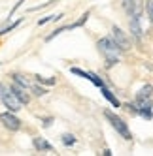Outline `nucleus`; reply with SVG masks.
Returning <instances> with one entry per match:
<instances>
[{
  "label": "nucleus",
  "instance_id": "nucleus-27",
  "mask_svg": "<svg viewBox=\"0 0 153 156\" xmlns=\"http://www.w3.org/2000/svg\"><path fill=\"white\" fill-rule=\"evenodd\" d=\"M102 154H104V156H112V151H110V149H104Z\"/></svg>",
  "mask_w": 153,
  "mask_h": 156
},
{
  "label": "nucleus",
  "instance_id": "nucleus-10",
  "mask_svg": "<svg viewBox=\"0 0 153 156\" xmlns=\"http://www.w3.org/2000/svg\"><path fill=\"white\" fill-rule=\"evenodd\" d=\"M100 92H102V96H104V98H106V100H108V102H110L114 107H121V102H119V100L115 98V94H114V92L110 90V88L106 87V83L100 87Z\"/></svg>",
  "mask_w": 153,
  "mask_h": 156
},
{
  "label": "nucleus",
  "instance_id": "nucleus-12",
  "mask_svg": "<svg viewBox=\"0 0 153 156\" xmlns=\"http://www.w3.org/2000/svg\"><path fill=\"white\" fill-rule=\"evenodd\" d=\"M151 94H153V87L147 83L136 92V100H147V98H151Z\"/></svg>",
  "mask_w": 153,
  "mask_h": 156
},
{
  "label": "nucleus",
  "instance_id": "nucleus-4",
  "mask_svg": "<svg viewBox=\"0 0 153 156\" xmlns=\"http://www.w3.org/2000/svg\"><path fill=\"white\" fill-rule=\"evenodd\" d=\"M0 102L4 104V107H8V111H12V113H17V111H21V107H23L9 88H6V90L0 94Z\"/></svg>",
  "mask_w": 153,
  "mask_h": 156
},
{
  "label": "nucleus",
  "instance_id": "nucleus-26",
  "mask_svg": "<svg viewBox=\"0 0 153 156\" xmlns=\"http://www.w3.org/2000/svg\"><path fill=\"white\" fill-rule=\"evenodd\" d=\"M6 88H8V87H6V85H4V83H2V81H0V94H2V92H4V90H6Z\"/></svg>",
  "mask_w": 153,
  "mask_h": 156
},
{
  "label": "nucleus",
  "instance_id": "nucleus-23",
  "mask_svg": "<svg viewBox=\"0 0 153 156\" xmlns=\"http://www.w3.org/2000/svg\"><path fill=\"white\" fill-rule=\"evenodd\" d=\"M138 115H140L142 119H146V120H151V119H153L151 109H140V111H138Z\"/></svg>",
  "mask_w": 153,
  "mask_h": 156
},
{
  "label": "nucleus",
  "instance_id": "nucleus-16",
  "mask_svg": "<svg viewBox=\"0 0 153 156\" xmlns=\"http://www.w3.org/2000/svg\"><path fill=\"white\" fill-rule=\"evenodd\" d=\"M34 79L38 85H46V87H51L57 83V77H42V75H34Z\"/></svg>",
  "mask_w": 153,
  "mask_h": 156
},
{
  "label": "nucleus",
  "instance_id": "nucleus-5",
  "mask_svg": "<svg viewBox=\"0 0 153 156\" xmlns=\"http://www.w3.org/2000/svg\"><path fill=\"white\" fill-rule=\"evenodd\" d=\"M123 8L130 17H142V13H144V2L142 0H123Z\"/></svg>",
  "mask_w": 153,
  "mask_h": 156
},
{
  "label": "nucleus",
  "instance_id": "nucleus-21",
  "mask_svg": "<svg viewBox=\"0 0 153 156\" xmlns=\"http://www.w3.org/2000/svg\"><path fill=\"white\" fill-rule=\"evenodd\" d=\"M23 2H25V0H19V2H15V6H13L12 9H9V15L6 17V23H9V21H12V17L15 15V12H17V9H19L21 6H23Z\"/></svg>",
  "mask_w": 153,
  "mask_h": 156
},
{
  "label": "nucleus",
  "instance_id": "nucleus-18",
  "mask_svg": "<svg viewBox=\"0 0 153 156\" xmlns=\"http://www.w3.org/2000/svg\"><path fill=\"white\" fill-rule=\"evenodd\" d=\"M28 90H32V94H34V96H46V94H47V88H43V87H40L38 83H32V85H30V88H28Z\"/></svg>",
  "mask_w": 153,
  "mask_h": 156
},
{
  "label": "nucleus",
  "instance_id": "nucleus-7",
  "mask_svg": "<svg viewBox=\"0 0 153 156\" xmlns=\"http://www.w3.org/2000/svg\"><path fill=\"white\" fill-rule=\"evenodd\" d=\"M8 88L13 92V96L21 102V105H28V104H30V94L27 92L25 87H21V85H17V83H12Z\"/></svg>",
  "mask_w": 153,
  "mask_h": 156
},
{
  "label": "nucleus",
  "instance_id": "nucleus-25",
  "mask_svg": "<svg viewBox=\"0 0 153 156\" xmlns=\"http://www.w3.org/2000/svg\"><path fill=\"white\" fill-rule=\"evenodd\" d=\"M51 122H53V119H51V117L43 119V128H49V126H51Z\"/></svg>",
  "mask_w": 153,
  "mask_h": 156
},
{
  "label": "nucleus",
  "instance_id": "nucleus-1",
  "mask_svg": "<svg viewBox=\"0 0 153 156\" xmlns=\"http://www.w3.org/2000/svg\"><path fill=\"white\" fill-rule=\"evenodd\" d=\"M98 51L102 53V57L106 58V68H112L114 64L119 62V57H121L123 49L115 43V40L112 36H106L98 40Z\"/></svg>",
  "mask_w": 153,
  "mask_h": 156
},
{
  "label": "nucleus",
  "instance_id": "nucleus-3",
  "mask_svg": "<svg viewBox=\"0 0 153 156\" xmlns=\"http://www.w3.org/2000/svg\"><path fill=\"white\" fill-rule=\"evenodd\" d=\"M0 122H2V126L9 132H19L21 130V120L15 117V113L12 111H4V113H0Z\"/></svg>",
  "mask_w": 153,
  "mask_h": 156
},
{
  "label": "nucleus",
  "instance_id": "nucleus-2",
  "mask_svg": "<svg viewBox=\"0 0 153 156\" xmlns=\"http://www.w3.org/2000/svg\"><path fill=\"white\" fill-rule=\"evenodd\" d=\"M104 117L110 120V124L114 126V130H115L123 139H127V141L132 139V133H130V130H129V126H127V122H125L123 119H119L115 113H112V111H108V109L104 111Z\"/></svg>",
  "mask_w": 153,
  "mask_h": 156
},
{
  "label": "nucleus",
  "instance_id": "nucleus-14",
  "mask_svg": "<svg viewBox=\"0 0 153 156\" xmlns=\"http://www.w3.org/2000/svg\"><path fill=\"white\" fill-rule=\"evenodd\" d=\"M85 79H87V81H91L96 88H100V87L104 85V79H102V77H98V75L93 73V72H87V77H85Z\"/></svg>",
  "mask_w": 153,
  "mask_h": 156
},
{
  "label": "nucleus",
  "instance_id": "nucleus-20",
  "mask_svg": "<svg viewBox=\"0 0 153 156\" xmlns=\"http://www.w3.org/2000/svg\"><path fill=\"white\" fill-rule=\"evenodd\" d=\"M66 27H68V25H64V27H59V28H55V30H53V32H51V34H47V36H46V41L49 43L51 40H55V38H57L59 34H62V32H64V30H66Z\"/></svg>",
  "mask_w": 153,
  "mask_h": 156
},
{
  "label": "nucleus",
  "instance_id": "nucleus-8",
  "mask_svg": "<svg viewBox=\"0 0 153 156\" xmlns=\"http://www.w3.org/2000/svg\"><path fill=\"white\" fill-rule=\"evenodd\" d=\"M129 28H130V34L134 36V40L142 41V38H144V30H142V27H140V17H130Z\"/></svg>",
  "mask_w": 153,
  "mask_h": 156
},
{
  "label": "nucleus",
  "instance_id": "nucleus-17",
  "mask_svg": "<svg viewBox=\"0 0 153 156\" xmlns=\"http://www.w3.org/2000/svg\"><path fill=\"white\" fill-rule=\"evenodd\" d=\"M64 17V13H57V15H46V17H42L38 21V27H43L46 23H49V21H61Z\"/></svg>",
  "mask_w": 153,
  "mask_h": 156
},
{
  "label": "nucleus",
  "instance_id": "nucleus-6",
  "mask_svg": "<svg viewBox=\"0 0 153 156\" xmlns=\"http://www.w3.org/2000/svg\"><path fill=\"white\" fill-rule=\"evenodd\" d=\"M112 38L115 40V43H117V45L121 47L123 51L130 49V38L127 36V32H123L119 27H114V28H112Z\"/></svg>",
  "mask_w": 153,
  "mask_h": 156
},
{
  "label": "nucleus",
  "instance_id": "nucleus-13",
  "mask_svg": "<svg viewBox=\"0 0 153 156\" xmlns=\"http://www.w3.org/2000/svg\"><path fill=\"white\" fill-rule=\"evenodd\" d=\"M9 77H12V81H13V83L21 85V87H25L27 90H28V88H30V85H32V83L27 79V77H25V75H21V73H12Z\"/></svg>",
  "mask_w": 153,
  "mask_h": 156
},
{
  "label": "nucleus",
  "instance_id": "nucleus-9",
  "mask_svg": "<svg viewBox=\"0 0 153 156\" xmlns=\"http://www.w3.org/2000/svg\"><path fill=\"white\" fill-rule=\"evenodd\" d=\"M32 147H34L38 152H49V151H53V145L47 139H43V137H32Z\"/></svg>",
  "mask_w": 153,
  "mask_h": 156
},
{
  "label": "nucleus",
  "instance_id": "nucleus-22",
  "mask_svg": "<svg viewBox=\"0 0 153 156\" xmlns=\"http://www.w3.org/2000/svg\"><path fill=\"white\" fill-rule=\"evenodd\" d=\"M59 0H49V2H46V4H40V6H32V8H28V12L32 13V12H38V9H43V8H47V6H51V4H57Z\"/></svg>",
  "mask_w": 153,
  "mask_h": 156
},
{
  "label": "nucleus",
  "instance_id": "nucleus-15",
  "mask_svg": "<svg viewBox=\"0 0 153 156\" xmlns=\"http://www.w3.org/2000/svg\"><path fill=\"white\" fill-rule=\"evenodd\" d=\"M89 15H91L89 12H85V13H83V15H81V17H80L78 21H76V23L68 25V27H66V30H74V28H80V27H83V25L87 23V19H89Z\"/></svg>",
  "mask_w": 153,
  "mask_h": 156
},
{
  "label": "nucleus",
  "instance_id": "nucleus-11",
  "mask_svg": "<svg viewBox=\"0 0 153 156\" xmlns=\"http://www.w3.org/2000/svg\"><path fill=\"white\" fill-rule=\"evenodd\" d=\"M23 21H25V17H19V19H15V21H13V23H8L6 27H2V28H0V38L6 36V34H9L12 30H15L21 23H23Z\"/></svg>",
  "mask_w": 153,
  "mask_h": 156
},
{
  "label": "nucleus",
  "instance_id": "nucleus-24",
  "mask_svg": "<svg viewBox=\"0 0 153 156\" xmlns=\"http://www.w3.org/2000/svg\"><path fill=\"white\" fill-rule=\"evenodd\" d=\"M146 12H147L149 21L153 23V0H147V2H146Z\"/></svg>",
  "mask_w": 153,
  "mask_h": 156
},
{
  "label": "nucleus",
  "instance_id": "nucleus-19",
  "mask_svg": "<svg viewBox=\"0 0 153 156\" xmlns=\"http://www.w3.org/2000/svg\"><path fill=\"white\" fill-rule=\"evenodd\" d=\"M61 141H62L64 147H74V145H76V137L72 136V133H62V136H61Z\"/></svg>",
  "mask_w": 153,
  "mask_h": 156
}]
</instances>
